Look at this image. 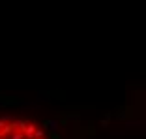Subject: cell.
I'll list each match as a JSON object with an SVG mask.
<instances>
[{
  "label": "cell",
  "mask_w": 146,
  "mask_h": 139,
  "mask_svg": "<svg viewBox=\"0 0 146 139\" xmlns=\"http://www.w3.org/2000/svg\"><path fill=\"white\" fill-rule=\"evenodd\" d=\"M0 139H47V135L30 120L0 118Z\"/></svg>",
  "instance_id": "1"
}]
</instances>
